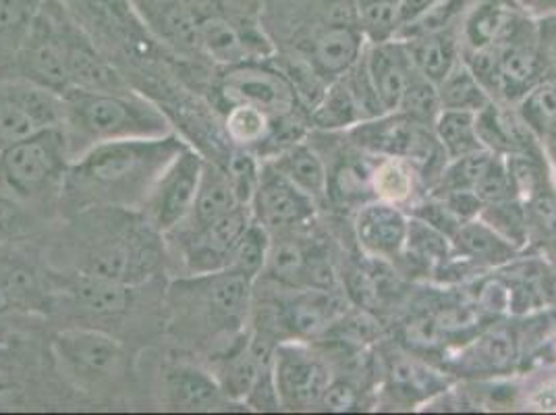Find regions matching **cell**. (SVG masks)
I'll return each instance as SVG.
<instances>
[{
  "label": "cell",
  "instance_id": "1",
  "mask_svg": "<svg viewBox=\"0 0 556 415\" xmlns=\"http://www.w3.org/2000/svg\"><path fill=\"white\" fill-rule=\"evenodd\" d=\"M186 146V139L175 131L159 138L96 143L70 162L61 208L70 216L92 208L139 210L166 164Z\"/></svg>",
  "mask_w": 556,
  "mask_h": 415
},
{
  "label": "cell",
  "instance_id": "27",
  "mask_svg": "<svg viewBox=\"0 0 556 415\" xmlns=\"http://www.w3.org/2000/svg\"><path fill=\"white\" fill-rule=\"evenodd\" d=\"M241 206L232 191L229 175L220 162L206 161L202 181L198 189V198L186 223L177 229H202L208 227L216 218L231 212L232 208Z\"/></svg>",
  "mask_w": 556,
  "mask_h": 415
},
{
  "label": "cell",
  "instance_id": "11",
  "mask_svg": "<svg viewBox=\"0 0 556 415\" xmlns=\"http://www.w3.org/2000/svg\"><path fill=\"white\" fill-rule=\"evenodd\" d=\"M59 369L79 389H98L123 364V347L115 337L93 328H65L52 339Z\"/></svg>",
  "mask_w": 556,
  "mask_h": 415
},
{
  "label": "cell",
  "instance_id": "40",
  "mask_svg": "<svg viewBox=\"0 0 556 415\" xmlns=\"http://www.w3.org/2000/svg\"><path fill=\"white\" fill-rule=\"evenodd\" d=\"M384 357H387L384 360V376L389 380V387L401 397H409V399H412V394L419 397L426 391L430 392L432 385L437 382V376L409 355L391 353Z\"/></svg>",
  "mask_w": 556,
  "mask_h": 415
},
{
  "label": "cell",
  "instance_id": "46",
  "mask_svg": "<svg viewBox=\"0 0 556 415\" xmlns=\"http://www.w3.org/2000/svg\"><path fill=\"white\" fill-rule=\"evenodd\" d=\"M27 229V216L17 198L0 187V243L13 241Z\"/></svg>",
  "mask_w": 556,
  "mask_h": 415
},
{
  "label": "cell",
  "instance_id": "47",
  "mask_svg": "<svg viewBox=\"0 0 556 415\" xmlns=\"http://www.w3.org/2000/svg\"><path fill=\"white\" fill-rule=\"evenodd\" d=\"M444 2H448V0H401L399 11H396V34L394 36L419 24L424 17H428L430 13L441 9Z\"/></svg>",
  "mask_w": 556,
  "mask_h": 415
},
{
  "label": "cell",
  "instance_id": "22",
  "mask_svg": "<svg viewBox=\"0 0 556 415\" xmlns=\"http://www.w3.org/2000/svg\"><path fill=\"white\" fill-rule=\"evenodd\" d=\"M278 173L302 189L307 198H312L318 206L328 202V168L320 150L309 143L307 138L287 146L275 156L266 159Z\"/></svg>",
  "mask_w": 556,
  "mask_h": 415
},
{
  "label": "cell",
  "instance_id": "20",
  "mask_svg": "<svg viewBox=\"0 0 556 415\" xmlns=\"http://www.w3.org/2000/svg\"><path fill=\"white\" fill-rule=\"evenodd\" d=\"M478 134L492 154L507 156L513 152H544L538 136L519 115L515 104L492 100L476 115Z\"/></svg>",
  "mask_w": 556,
  "mask_h": 415
},
{
  "label": "cell",
  "instance_id": "28",
  "mask_svg": "<svg viewBox=\"0 0 556 415\" xmlns=\"http://www.w3.org/2000/svg\"><path fill=\"white\" fill-rule=\"evenodd\" d=\"M225 109L227 111H225L223 125L229 141L235 148L250 150L264 161L277 131V116L252 104H231Z\"/></svg>",
  "mask_w": 556,
  "mask_h": 415
},
{
  "label": "cell",
  "instance_id": "30",
  "mask_svg": "<svg viewBox=\"0 0 556 415\" xmlns=\"http://www.w3.org/2000/svg\"><path fill=\"white\" fill-rule=\"evenodd\" d=\"M517 360L515 337L505 328L488 330L473 345L467 347L464 355H459V364L469 372L482 374H503L513 368Z\"/></svg>",
  "mask_w": 556,
  "mask_h": 415
},
{
  "label": "cell",
  "instance_id": "37",
  "mask_svg": "<svg viewBox=\"0 0 556 415\" xmlns=\"http://www.w3.org/2000/svg\"><path fill=\"white\" fill-rule=\"evenodd\" d=\"M490 159H492L490 150H480L462 159L444 162L439 177L432 181L426 193L441 196V193H455V191H473Z\"/></svg>",
  "mask_w": 556,
  "mask_h": 415
},
{
  "label": "cell",
  "instance_id": "4",
  "mask_svg": "<svg viewBox=\"0 0 556 415\" xmlns=\"http://www.w3.org/2000/svg\"><path fill=\"white\" fill-rule=\"evenodd\" d=\"M63 96V131L71 161L96 143L159 138L173 131L170 121L148 98L129 90L93 92L70 88Z\"/></svg>",
  "mask_w": 556,
  "mask_h": 415
},
{
  "label": "cell",
  "instance_id": "35",
  "mask_svg": "<svg viewBox=\"0 0 556 415\" xmlns=\"http://www.w3.org/2000/svg\"><path fill=\"white\" fill-rule=\"evenodd\" d=\"M478 218L484 221L488 227L498 232L503 239H507L519 252L530 246V227L523 200L513 198L505 202L486 204Z\"/></svg>",
  "mask_w": 556,
  "mask_h": 415
},
{
  "label": "cell",
  "instance_id": "6",
  "mask_svg": "<svg viewBox=\"0 0 556 415\" xmlns=\"http://www.w3.org/2000/svg\"><path fill=\"white\" fill-rule=\"evenodd\" d=\"M351 146L374 159H403L416 164L428 187L439 177L446 162L434 127L403 113H384L362 121L345 131Z\"/></svg>",
  "mask_w": 556,
  "mask_h": 415
},
{
  "label": "cell",
  "instance_id": "21",
  "mask_svg": "<svg viewBox=\"0 0 556 415\" xmlns=\"http://www.w3.org/2000/svg\"><path fill=\"white\" fill-rule=\"evenodd\" d=\"M59 289L73 301V305L98 318L123 314L129 307L134 293L131 285L77 271H73L71 275H63L59 280Z\"/></svg>",
  "mask_w": 556,
  "mask_h": 415
},
{
  "label": "cell",
  "instance_id": "26",
  "mask_svg": "<svg viewBox=\"0 0 556 415\" xmlns=\"http://www.w3.org/2000/svg\"><path fill=\"white\" fill-rule=\"evenodd\" d=\"M455 255L476 266L496 268L509 264L519 250L510 246L494 229H490L484 221L473 218L464 223L457 232L451 237Z\"/></svg>",
  "mask_w": 556,
  "mask_h": 415
},
{
  "label": "cell",
  "instance_id": "9",
  "mask_svg": "<svg viewBox=\"0 0 556 415\" xmlns=\"http://www.w3.org/2000/svg\"><path fill=\"white\" fill-rule=\"evenodd\" d=\"M204 164L206 159L189 143L166 164L143 206L139 208L141 216L154 231L164 237L186 223L198 198Z\"/></svg>",
  "mask_w": 556,
  "mask_h": 415
},
{
  "label": "cell",
  "instance_id": "33",
  "mask_svg": "<svg viewBox=\"0 0 556 415\" xmlns=\"http://www.w3.org/2000/svg\"><path fill=\"white\" fill-rule=\"evenodd\" d=\"M439 93H441L442 109H448V111H465V113L478 115L492 102L486 88L480 84L473 71L467 67L464 59L439 84Z\"/></svg>",
  "mask_w": 556,
  "mask_h": 415
},
{
  "label": "cell",
  "instance_id": "15",
  "mask_svg": "<svg viewBox=\"0 0 556 415\" xmlns=\"http://www.w3.org/2000/svg\"><path fill=\"white\" fill-rule=\"evenodd\" d=\"M409 214L382 200H368L355 210L353 235L362 254L376 262H399L405 252Z\"/></svg>",
  "mask_w": 556,
  "mask_h": 415
},
{
  "label": "cell",
  "instance_id": "38",
  "mask_svg": "<svg viewBox=\"0 0 556 415\" xmlns=\"http://www.w3.org/2000/svg\"><path fill=\"white\" fill-rule=\"evenodd\" d=\"M519 115L530 125L538 139L544 138L553 127H556V79L548 75L532 90L521 96L515 104Z\"/></svg>",
  "mask_w": 556,
  "mask_h": 415
},
{
  "label": "cell",
  "instance_id": "31",
  "mask_svg": "<svg viewBox=\"0 0 556 415\" xmlns=\"http://www.w3.org/2000/svg\"><path fill=\"white\" fill-rule=\"evenodd\" d=\"M432 127H434V136L441 143L446 161L486 150L480 139V134H478L476 113L442 109L441 115L434 121Z\"/></svg>",
  "mask_w": 556,
  "mask_h": 415
},
{
  "label": "cell",
  "instance_id": "2",
  "mask_svg": "<svg viewBox=\"0 0 556 415\" xmlns=\"http://www.w3.org/2000/svg\"><path fill=\"white\" fill-rule=\"evenodd\" d=\"M71 225L73 271L138 287L164 262V237L139 210L92 208Z\"/></svg>",
  "mask_w": 556,
  "mask_h": 415
},
{
  "label": "cell",
  "instance_id": "16",
  "mask_svg": "<svg viewBox=\"0 0 556 415\" xmlns=\"http://www.w3.org/2000/svg\"><path fill=\"white\" fill-rule=\"evenodd\" d=\"M141 25L164 47L184 56H202L198 24L189 0H129Z\"/></svg>",
  "mask_w": 556,
  "mask_h": 415
},
{
  "label": "cell",
  "instance_id": "18",
  "mask_svg": "<svg viewBox=\"0 0 556 415\" xmlns=\"http://www.w3.org/2000/svg\"><path fill=\"white\" fill-rule=\"evenodd\" d=\"M528 15L515 0H465L459 17L462 50L473 52L503 42Z\"/></svg>",
  "mask_w": 556,
  "mask_h": 415
},
{
  "label": "cell",
  "instance_id": "32",
  "mask_svg": "<svg viewBox=\"0 0 556 415\" xmlns=\"http://www.w3.org/2000/svg\"><path fill=\"white\" fill-rule=\"evenodd\" d=\"M451 257H457L451 237L409 216L407 243L401 260H409L416 266H424V268H439L444 266Z\"/></svg>",
  "mask_w": 556,
  "mask_h": 415
},
{
  "label": "cell",
  "instance_id": "25",
  "mask_svg": "<svg viewBox=\"0 0 556 415\" xmlns=\"http://www.w3.org/2000/svg\"><path fill=\"white\" fill-rule=\"evenodd\" d=\"M67 71L71 88L93 92L127 90L121 75L98 54L92 42L84 36L81 27H73L71 32Z\"/></svg>",
  "mask_w": 556,
  "mask_h": 415
},
{
  "label": "cell",
  "instance_id": "14",
  "mask_svg": "<svg viewBox=\"0 0 556 415\" xmlns=\"http://www.w3.org/2000/svg\"><path fill=\"white\" fill-rule=\"evenodd\" d=\"M63 125V96L24 81L0 90V148Z\"/></svg>",
  "mask_w": 556,
  "mask_h": 415
},
{
  "label": "cell",
  "instance_id": "34",
  "mask_svg": "<svg viewBox=\"0 0 556 415\" xmlns=\"http://www.w3.org/2000/svg\"><path fill=\"white\" fill-rule=\"evenodd\" d=\"M515 196L523 202L532 200L542 189L555 184L544 152H513L503 156Z\"/></svg>",
  "mask_w": 556,
  "mask_h": 415
},
{
  "label": "cell",
  "instance_id": "5",
  "mask_svg": "<svg viewBox=\"0 0 556 415\" xmlns=\"http://www.w3.org/2000/svg\"><path fill=\"white\" fill-rule=\"evenodd\" d=\"M70 162L63 127H48L0 148V187L20 202L61 196Z\"/></svg>",
  "mask_w": 556,
  "mask_h": 415
},
{
  "label": "cell",
  "instance_id": "29",
  "mask_svg": "<svg viewBox=\"0 0 556 415\" xmlns=\"http://www.w3.org/2000/svg\"><path fill=\"white\" fill-rule=\"evenodd\" d=\"M421 184L416 164L403 159H376L371 168V196L394 206L407 208L417 200Z\"/></svg>",
  "mask_w": 556,
  "mask_h": 415
},
{
  "label": "cell",
  "instance_id": "24",
  "mask_svg": "<svg viewBox=\"0 0 556 415\" xmlns=\"http://www.w3.org/2000/svg\"><path fill=\"white\" fill-rule=\"evenodd\" d=\"M307 118L312 131L318 129L323 134H345L362 121H368V113L351 88L348 77L341 75L326 86L325 93L307 113Z\"/></svg>",
  "mask_w": 556,
  "mask_h": 415
},
{
  "label": "cell",
  "instance_id": "39",
  "mask_svg": "<svg viewBox=\"0 0 556 415\" xmlns=\"http://www.w3.org/2000/svg\"><path fill=\"white\" fill-rule=\"evenodd\" d=\"M48 0H0V50L22 47L29 27Z\"/></svg>",
  "mask_w": 556,
  "mask_h": 415
},
{
  "label": "cell",
  "instance_id": "13",
  "mask_svg": "<svg viewBox=\"0 0 556 415\" xmlns=\"http://www.w3.org/2000/svg\"><path fill=\"white\" fill-rule=\"evenodd\" d=\"M252 216L270 235L300 231L314 225L318 204L307 198L289 179H285L275 166L262 161L260 181L252 198Z\"/></svg>",
  "mask_w": 556,
  "mask_h": 415
},
{
  "label": "cell",
  "instance_id": "17",
  "mask_svg": "<svg viewBox=\"0 0 556 415\" xmlns=\"http://www.w3.org/2000/svg\"><path fill=\"white\" fill-rule=\"evenodd\" d=\"M364 63L382 111L396 113L403 93L417 73L407 45L399 38L368 42L364 50Z\"/></svg>",
  "mask_w": 556,
  "mask_h": 415
},
{
  "label": "cell",
  "instance_id": "50",
  "mask_svg": "<svg viewBox=\"0 0 556 415\" xmlns=\"http://www.w3.org/2000/svg\"><path fill=\"white\" fill-rule=\"evenodd\" d=\"M540 143H542L544 156H546V162L551 166V173H553V179L556 184V127H553L544 138L540 139Z\"/></svg>",
  "mask_w": 556,
  "mask_h": 415
},
{
  "label": "cell",
  "instance_id": "52",
  "mask_svg": "<svg viewBox=\"0 0 556 415\" xmlns=\"http://www.w3.org/2000/svg\"><path fill=\"white\" fill-rule=\"evenodd\" d=\"M11 307H15V305H13V301H11V295H9L7 287H4V280L0 277V316H2L4 312H9Z\"/></svg>",
  "mask_w": 556,
  "mask_h": 415
},
{
  "label": "cell",
  "instance_id": "3",
  "mask_svg": "<svg viewBox=\"0 0 556 415\" xmlns=\"http://www.w3.org/2000/svg\"><path fill=\"white\" fill-rule=\"evenodd\" d=\"M254 301V280L229 268L175 278L166 293L168 330L210 355L237 341L248 328Z\"/></svg>",
  "mask_w": 556,
  "mask_h": 415
},
{
  "label": "cell",
  "instance_id": "19",
  "mask_svg": "<svg viewBox=\"0 0 556 415\" xmlns=\"http://www.w3.org/2000/svg\"><path fill=\"white\" fill-rule=\"evenodd\" d=\"M164 403L179 412H218L231 403L210 369L193 364H170L163 376Z\"/></svg>",
  "mask_w": 556,
  "mask_h": 415
},
{
  "label": "cell",
  "instance_id": "51",
  "mask_svg": "<svg viewBox=\"0 0 556 415\" xmlns=\"http://www.w3.org/2000/svg\"><path fill=\"white\" fill-rule=\"evenodd\" d=\"M526 11L533 17L544 13H556V0H528Z\"/></svg>",
  "mask_w": 556,
  "mask_h": 415
},
{
  "label": "cell",
  "instance_id": "48",
  "mask_svg": "<svg viewBox=\"0 0 556 415\" xmlns=\"http://www.w3.org/2000/svg\"><path fill=\"white\" fill-rule=\"evenodd\" d=\"M357 399H359V389L351 380L332 378L320 407L332 410V412H345V410H353L357 405Z\"/></svg>",
  "mask_w": 556,
  "mask_h": 415
},
{
  "label": "cell",
  "instance_id": "41",
  "mask_svg": "<svg viewBox=\"0 0 556 415\" xmlns=\"http://www.w3.org/2000/svg\"><path fill=\"white\" fill-rule=\"evenodd\" d=\"M441 93L439 86L432 84L430 79H426L424 75L416 73L412 84L407 86V90L403 93L396 113L412 116L419 123L426 125H434V121L441 115Z\"/></svg>",
  "mask_w": 556,
  "mask_h": 415
},
{
  "label": "cell",
  "instance_id": "45",
  "mask_svg": "<svg viewBox=\"0 0 556 415\" xmlns=\"http://www.w3.org/2000/svg\"><path fill=\"white\" fill-rule=\"evenodd\" d=\"M473 193L478 196V200L484 206L517 198L513 184H510L507 164H505V159L501 154H492V159L488 162V166L484 168L480 181L476 185Z\"/></svg>",
  "mask_w": 556,
  "mask_h": 415
},
{
  "label": "cell",
  "instance_id": "43",
  "mask_svg": "<svg viewBox=\"0 0 556 415\" xmlns=\"http://www.w3.org/2000/svg\"><path fill=\"white\" fill-rule=\"evenodd\" d=\"M229 181L232 185V191L239 200V204L250 206L252 198H254L255 187L260 181V173H262V159L243 148H235L232 146L229 159L223 162Z\"/></svg>",
  "mask_w": 556,
  "mask_h": 415
},
{
  "label": "cell",
  "instance_id": "10",
  "mask_svg": "<svg viewBox=\"0 0 556 415\" xmlns=\"http://www.w3.org/2000/svg\"><path fill=\"white\" fill-rule=\"evenodd\" d=\"M218 96L225 106L252 104L277 118L305 113L285 71L260 63V59L225 67L218 79Z\"/></svg>",
  "mask_w": 556,
  "mask_h": 415
},
{
  "label": "cell",
  "instance_id": "8",
  "mask_svg": "<svg viewBox=\"0 0 556 415\" xmlns=\"http://www.w3.org/2000/svg\"><path fill=\"white\" fill-rule=\"evenodd\" d=\"M273 374L280 410L303 412L320 407L334 372L309 341H280L273 351Z\"/></svg>",
  "mask_w": 556,
  "mask_h": 415
},
{
  "label": "cell",
  "instance_id": "12",
  "mask_svg": "<svg viewBox=\"0 0 556 415\" xmlns=\"http://www.w3.org/2000/svg\"><path fill=\"white\" fill-rule=\"evenodd\" d=\"M254 221L252 208L237 206L202 229H175L164 235L168 246L186 266V275L225 271L232 248Z\"/></svg>",
  "mask_w": 556,
  "mask_h": 415
},
{
  "label": "cell",
  "instance_id": "44",
  "mask_svg": "<svg viewBox=\"0 0 556 415\" xmlns=\"http://www.w3.org/2000/svg\"><path fill=\"white\" fill-rule=\"evenodd\" d=\"M399 4L401 0H357L359 24L368 42H382L394 38Z\"/></svg>",
  "mask_w": 556,
  "mask_h": 415
},
{
  "label": "cell",
  "instance_id": "23",
  "mask_svg": "<svg viewBox=\"0 0 556 415\" xmlns=\"http://www.w3.org/2000/svg\"><path fill=\"white\" fill-rule=\"evenodd\" d=\"M403 42L407 45L417 73L437 86L464 59L459 24L448 25V27L428 32V34H419V36L407 38Z\"/></svg>",
  "mask_w": 556,
  "mask_h": 415
},
{
  "label": "cell",
  "instance_id": "7",
  "mask_svg": "<svg viewBox=\"0 0 556 415\" xmlns=\"http://www.w3.org/2000/svg\"><path fill=\"white\" fill-rule=\"evenodd\" d=\"M75 24L56 0H48L34 25L29 27L17 59L22 63L27 81L38 84L52 92L70 90V38Z\"/></svg>",
  "mask_w": 556,
  "mask_h": 415
},
{
  "label": "cell",
  "instance_id": "36",
  "mask_svg": "<svg viewBox=\"0 0 556 415\" xmlns=\"http://www.w3.org/2000/svg\"><path fill=\"white\" fill-rule=\"evenodd\" d=\"M268 250H270V232L266 231L260 223L252 221L250 227L235 243L227 268L255 282L266 268Z\"/></svg>",
  "mask_w": 556,
  "mask_h": 415
},
{
  "label": "cell",
  "instance_id": "49",
  "mask_svg": "<svg viewBox=\"0 0 556 415\" xmlns=\"http://www.w3.org/2000/svg\"><path fill=\"white\" fill-rule=\"evenodd\" d=\"M538 45L548 61H556V13H544L535 17Z\"/></svg>",
  "mask_w": 556,
  "mask_h": 415
},
{
  "label": "cell",
  "instance_id": "42",
  "mask_svg": "<svg viewBox=\"0 0 556 415\" xmlns=\"http://www.w3.org/2000/svg\"><path fill=\"white\" fill-rule=\"evenodd\" d=\"M530 243L556 248V184L526 202Z\"/></svg>",
  "mask_w": 556,
  "mask_h": 415
}]
</instances>
